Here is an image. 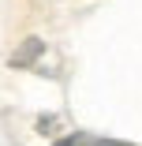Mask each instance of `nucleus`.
Here are the masks:
<instances>
[{
    "instance_id": "nucleus-1",
    "label": "nucleus",
    "mask_w": 142,
    "mask_h": 146,
    "mask_svg": "<svg viewBox=\"0 0 142 146\" xmlns=\"http://www.w3.org/2000/svg\"><path fill=\"white\" fill-rule=\"evenodd\" d=\"M52 146H108V139H101V135H82V131H75V135H64V139H56Z\"/></svg>"
},
{
    "instance_id": "nucleus-2",
    "label": "nucleus",
    "mask_w": 142,
    "mask_h": 146,
    "mask_svg": "<svg viewBox=\"0 0 142 146\" xmlns=\"http://www.w3.org/2000/svg\"><path fill=\"white\" fill-rule=\"evenodd\" d=\"M41 49H45V45H41L38 38H30V41H26V49H22L19 56H11V64H15V68H26V64H30V56H38Z\"/></svg>"
},
{
    "instance_id": "nucleus-3",
    "label": "nucleus",
    "mask_w": 142,
    "mask_h": 146,
    "mask_svg": "<svg viewBox=\"0 0 142 146\" xmlns=\"http://www.w3.org/2000/svg\"><path fill=\"white\" fill-rule=\"evenodd\" d=\"M108 146H127V142H116V139H108Z\"/></svg>"
}]
</instances>
